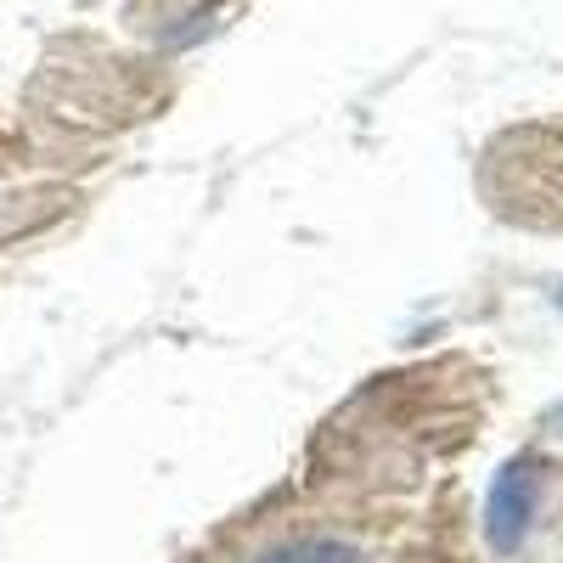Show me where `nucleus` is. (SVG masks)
<instances>
[{
  "label": "nucleus",
  "instance_id": "obj_2",
  "mask_svg": "<svg viewBox=\"0 0 563 563\" xmlns=\"http://www.w3.org/2000/svg\"><path fill=\"white\" fill-rule=\"evenodd\" d=\"M265 563H361V552L344 541H294V547L271 552Z\"/></svg>",
  "mask_w": 563,
  "mask_h": 563
},
{
  "label": "nucleus",
  "instance_id": "obj_1",
  "mask_svg": "<svg viewBox=\"0 0 563 563\" xmlns=\"http://www.w3.org/2000/svg\"><path fill=\"white\" fill-rule=\"evenodd\" d=\"M536 501H541V467L536 456H512L496 485H490V507H485V530L496 552H519L530 525H536Z\"/></svg>",
  "mask_w": 563,
  "mask_h": 563
}]
</instances>
